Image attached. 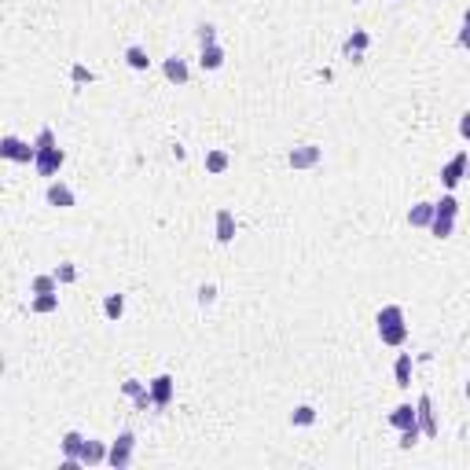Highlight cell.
Returning a JSON list of instances; mask_svg holds the SVG:
<instances>
[{
    "instance_id": "1",
    "label": "cell",
    "mask_w": 470,
    "mask_h": 470,
    "mask_svg": "<svg viewBox=\"0 0 470 470\" xmlns=\"http://www.w3.org/2000/svg\"><path fill=\"white\" fill-rule=\"evenodd\" d=\"M378 338H382V346H394L400 349L404 342H408V320H404V309L400 305H382L378 309Z\"/></svg>"
},
{
    "instance_id": "2",
    "label": "cell",
    "mask_w": 470,
    "mask_h": 470,
    "mask_svg": "<svg viewBox=\"0 0 470 470\" xmlns=\"http://www.w3.org/2000/svg\"><path fill=\"white\" fill-rule=\"evenodd\" d=\"M133 452H136V434H133V430H122V434L111 441L107 463H111L114 470H125L129 463H133Z\"/></svg>"
},
{
    "instance_id": "3",
    "label": "cell",
    "mask_w": 470,
    "mask_h": 470,
    "mask_svg": "<svg viewBox=\"0 0 470 470\" xmlns=\"http://www.w3.org/2000/svg\"><path fill=\"white\" fill-rule=\"evenodd\" d=\"M0 159H8V162H19V165H30V162H37V147H33V140L26 143V140H19V136H4L0 140Z\"/></svg>"
},
{
    "instance_id": "4",
    "label": "cell",
    "mask_w": 470,
    "mask_h": 470,
    "mask_svg": "<svg viewBox=\"0 0 470 470\" xmlns=\"http://www.w3.org/2000/svg\"><path fill=\"white\" fill-rule=\"evenodd\" d=\"M323 162V147L320 143H298V147L286 151V165L291 169H316Z\"/></svg>"
},
{
    "instance_id": "5",
    "label": "cell",
    "mask_w": 470,
    "mask_h": 470,
    "mask_svg": "<svg viewBox=\"0 0 470 470\" xmlns=\"http://www.w3.org/2000/svg\"><path fill=\"white\" fill-rule=\"evenodd\" d=\"M467 165H470V154H467V151H460L452 162L441 165V184H445L448 191H455V188L463 184V177H467Z\"/></svg>"
},
{
    "instance_id": "6",
    "label": "cell",
    "mask_w": 470,
    "mask_h": 470,
    "mask_svg": "<svg viewBox=\"0 0 470 470\" xmlns=\"http://www.w3.org/2000/svg\"><path fill=\"white\" fill-rule=\"evenodd\" d=\"M81 448H85V434L81 430H67L63 434V470L81 467Z\"/></svg>"
},
{
    "instance_id": "7",
    "label": "cell",
    "mask_w": 470,
    "mask_h": 470,
    "mask_svg": "<svg viewBox=\"0 0 470 470\" xmlns=\"http://www.w3.org/2000/svg\"><path fill=\"white\" fill-rule=\"evenodd\" d=\"M63 162H67V151H63L59 143H56V147H48V151H37L33 169H37L41 177H56L59 169H63Z\"/></svg>"
},
{
    "instance_id": "8",
    "label": "cell",
    "mask_w": 470,
    "mask_h": 470,
    "mask_svg": "<svg viewBox=\"0 0 470 470\" xmlns=\"http://www.w3.org/2000/svg\"><path fill=\"white\" fill-rule=\"evenodd\" d=\"M147 386H151L154 408H169V404H173V394H177V378L173 375H154Z\"/></svg>"
},
{
    "instance_id": "9",
    "label": "cell",
    "mask_w": 470,
    "mask_h": 470,
    "mask_svg": "<svg viewBox=\"0 0 470 470\" xmlns=\"http://www.w3.org/2000/svg\"><path fill=\"white\" fill-rule=\"evenodd\" d=\"M44 199H48V206H56V210H70V206H74V191H70V184H63V180H51L48 191H44Z\"/></svg>"
},
{
    "instance_id": "10",
    "label": "cell",
    "mask_w": 470,
    "mask_h": 470,
    "mask_svg": "<svg viewBox=\"0 0 470 470\" xmlns=\"http://www.w3.org/2000/svg\"><path fill=\"white\" fill-rule=\"evenodd\" d=\"M162 74H165V81L169 85H188V77H191V70H188V63L180 59V56H169L165 63H162Z\"/></svg>"
},
{
    "instance_id": "11",
    "label": "cell",
    "mask_w": 470,
    "mask_h": 470,
    "mask_svg": "<svg viewBox=\"0 0 470 470\" xmlns=\"http://www.w3.org/2000/svg\"><path fill=\"white\" fill-rule=\"evenodd\" d=\"M213 232H217V243H220V246H228V243L235 239V213L220 206L217 217H213Z\"/></svg>"
},
{
    "instance_id": "12",
    "label": "cell",
    "mask_w": 470,
    "mask_h": 470,
    "mask_svg": "<svg viewBox=\"0 0 470 470\" xmlns=\"http://www.w3.org/2000/svg\"><path fill=\"white\" fill-rule=\"evenodd\" d=\"M107 445L96 437H85V448H81V467H99V463H107Z\"/></svg>"
},
{
    "instance_id": "13",
    "label": "cell",
    "mask_w": 470,
    "mask_h": 470,
    "mask_svg": "<svg viewBox=\"0 0 470 470\" xmlns=\"http://www.w3.org/2000/svg\"><path fill=\"white\" fill-rule=\"evenodd\" d=\"M368 48H371V33H368V30H352L349 41L342 44V51H346V56H352V63H360V56H364Z\"/></svg>"
},
{
    "instance_id": "14",
    "label": "cell",
    "mask_w": 470,
    "mask_h": 470,
    "mask_svg": "<svg viewBox=\"0 0 470 470\" xmlns=\"http://www.w3.org/2000/svg\"><path fill=\"white\" fill-rule=\"evenodd\" d=\"M419 423V408H412V404H397L394 412H389V426L394 430H408Z\"/></svg>"
},
{
    "instance_id": "15",
    "label": "cell",
    "mask_w": 470,
    "mask_h": 470,
    "mask_svg": "<svg viewBox=\"0 0 470 470\" xmlns=\"http://www.w3.org/2000/svg\"><path fill=\"white\" fill-rule=\"evenodd\" d=\"M415 408H419V426H423V437H434V434H437V423H434V404H430V397L423 394L419 400H415Z\"/></svg>"
},
{
    "instance_id": "16",
    "label": "cell",
    "mask_w": 470,
    "mask_h": 470,
    "mask_svg": "<svg viewBox=\"0 0 470 470\" xmlns=\"http://www.w3.org/2000/svg\"><path fill=\"white\" fill-rule=\"evenodd\" d=\"M199 67L202 70H220V67H225V48H220V44H202Z\"/></svg>"
},
{
    "instance_id": "17",
    "label": "cell",
    "mask_w": 470,
    "mask_h": 470,
    "mask_svg": "<svg viewBox=\"0 0 470 470\" xmlns=\"http://www.w3.org/2000/svg\"><path fill=\"white\" fill-rule=\"evenodd\" d=\"M228 165H232V154H228V151H220V147L206 151V173H210V177L228 173Z\"/></svg>"
},
{
    "instance_id": "18",
    "label": "cell",
    "mask_w": 470,
    "mask_h": 470,
    "mask_svg": "<svg viewBox=\"0 0 470 470\" xmlns=\"http://www.w3.org/2000/svg\"><path fill=\"white\" fill-rule=\"evenodd\" d=\"M430 220H434V202H415L408 210V225L412 228H430Z\"/></svg>"
},
{
    "instance_id": "19",
    "label": "cell",
    "mask_w": 470,
    "mask_h": 470,
    "mask_svg": "<svg viewBox=\"0 0 470 470\" xmlns=\"http://www.w3.org/2000/svg\"><path fill=\"white\" fill-rule=\"evenodd\" d=\"M59 279H56V272H41V276H33L30 279V294H59Z\"/></svg>"
},
{
    "instance_id": "20",
    "label": "cell",
    "mask_w": 470,
    "mask_h": 470,
    "mask_svg": "<svg viewBox=\"0 0 470 470\" xmlns=\"http://www.w3.org/2000/svg\"><path fill=\"white\" fill-rule=\"evenodd\" d=\"M103 316H107L111 323H118L125 316V294H107L103 298Z\"/></svg>"
},
{
    "instance_id": "21",
    "label": "cell",
    "mask_w": 470,
    "mask_h": 470,
    "mask_svg": "<svg viewBox=\"0 0 470 470\" xmlns=\"http://www.w3.org/2000/svg\"><path fill=\"white\" fill-rule=\"evenodd\" d=\"M394 378H397L400 389L412 386V352H400V357H397V364H394Z\"/></svg>"
},
{
    "instance_id": "22",
    "label": "cell",
    "mask_w": 470,
    "mask_h": 470,
    "mask_svg": "<svg viewBox=\"0 0 470 470\" xmlns=\"http://www.w3.org/2000/svg\"><path fill=\"white\" fill-rule=\"evenodd\" d=\"M125 63H129V70H140V74H143V70L151 67L147 51H143L140 44H129V48H125Z\"/></svg>"
},
{
    "instance_id": "23",
    "label": "cell",
    "mask_w": 470,
    "mask_h": 470,
    "mask_svg": "<svg viewBox=\"0 0 470 470\" xmlns=\"http://www.w3.org/2000/svg\"><path fill=\"white\" fill-rule=\"evenodd\" d=\"M30 309L37 312V316H48V312H56V309H59V294H33Z\"/></svg>"
},
{
    "instance_id": "24",
    "label": "cell",
    "mask_w": 470,
    "mask_h": 470,
    "mask_svg": "<svg viewBox=\"0 0 470 470\" xmlns=\"http://www.w3.org/2000/svg\"><path fill=\"white\" fill-rule=\"evenodd\" d=\"M434 213L437 217H460V199L448 191V195H441V202H434Z\"/></svg>"
},
{
    "instance_id": "25",
    "label": "cell",
    "mask_w": 470,
    "mask_h": 470,
    "mask_svg": "<svg viewBox=\"0 0 470 470\" xmlns=\"http://www.w3.org/2000/svg\"><path fill=\"white\" fill-rule=\"evenodd\" d=\"M312 423H316V408L312 404H298L291 412V426H312Z\"/></svg>"
},
{
    "instance_id": "26",
    "label": "cell",
    "mask_w": 470,
    "mask_h": 470,
    "mask_svg": "<svg viewBox=\"0 0 470 470\" xmlns=\"http://www.w3.org/2000/svg\"><path fill=\"white\" fill-rule=\"evenodd\" d=\"M430 232H434L437 239H452V232H455V217H437V213H434V220H430Z\"/></svg>"
},
{
    "instance_id": "27",
    "label": "cell",
    "mask_w": 470,
    "mask_h": 470,
    "mask_svg": "<svg viewBox=\"0 0 470 470\" xmlns=\"http://www.w3.org/2000/svg\"><path fill=\"white\" fill-rule=\"evenodd\" d=\"M56 279H59L63 286H70V283H77V265H74V261H63V265L56 268Z\"/></svg>"
},
{
    "instance_id": "28",
    "label": "cell",
    "mask_w": 470,
    "mask_h": 470,
    "mask_svg": "<svg viewBox=\"0 0 470 470\" xmlns=\"http://www.w3.org/2000/svg\"><path fill=\"white\" fill-rule=\"evenodd\" d=\"M70 81H74V85H92V81H96V74L88 70L85 63H74V70H70Z\"/></svg>"
},
{
    "instance_id": "29",
    "label": "cell",
    "mask_w": 470,
    "mask_h": 470,
    "mask_svg": "<svg viewBox=\"0 0 470 470\" xmlns=\"http://www.w3.org/2000/svg\"><path fill=\"white\" fill-rule=\"evenodd\" d=\"M419 437H423V426L419 423L408 426V430H400V448H415V445H419Z\"/></svg>"
},
{
    "instance_id": "30",
    "label": "cell",
    "mask_w": 470,
    "mask_h": 470,
    "mask_svg": "<svg viewBox=\"0 0 470 470\" xmlns=\"http://www.w3.org/2000/svg\"><path fill=\"white\" fill-rule=\"evenodd\" d=\"M33 147H37V151H48V147H56V133H51V129L44 125L41 133L33 136Z\"/></svg>"
},
{
    "instance_id": "31",
    "label": "cell",
    "mask_w": 470,
    "mask_h": 470,
    "mask_svg": "<svg viewBox=\"0 0 470 470\" xmlns=\"http://www.w3.org/2000/svg\"><path fill=\"white\" fill-rule=\"evenodd\" d=\"M143 389H147V382H140V378H125V382H122V394H125L129 400H133V397H140Z\"/></svg>"
},
{
    "instance_id": "32",
    "label": "cell",
    "mask_w": 470,
    "mask_h": 470,
    "mask_svg": "<svg viewBox=\"0 0 470 470\" xmlns=\"http://www.w3.org/2000/svg\"><path fill=\"white\" fill-rule=\"evenodd\" d=\"M195 33H199V44H217V26L213 22H202Z\"/></svg>"
},
{
    "instance_id": "33",
    "label": "cell",
    "mask_w": 470,
    "mask_h": 470,
    "mask_svg": "<svg viewBox=\"0 0 470 470\" xmlns=\"http://www.w3.org/2000/svg\"><path fill=\"white\" fill-rule=\"evenodd\" d=\"M213 302H217V286L213 283H202L199 286V305L206 309V305H213Z\"/></svg>"
},
{
    "instance_id": "34",
    "label": "cell",
    "mask_w": 470,
    "mask_h": 470,
    "mask_svg": "<svg viewBox=\"0 0 470 470\" xmlns=\"http://www.w3.org/2000/svg\"><path fill=\"white\" fill-rule=\"evenodd\" d=\"M460 136H463V140H470V111L460 118Z\"/></svg>"
},
{
    "instance_id": "35",
    "label": "cell",
    "mask_w": 470,
    "mask_h": 470,
    "mask_svg": "<svg viewBox=\"0 0 470 470\" xmlns=\"http://www.w3.org/2000/svg\"><path fill=\"white\" fill-rule=\"evenodd\" d=\"M460 48L470 51V26H463V30H460Z\"/></svg>"
},
{
    "instance_id": "36",
    "label": "cell",
    "mask_w": 470,
    "mask_h": 470,
    "mask_svg": "<svg viewBox=\"0 0 470 470\" xmlns=\"http://www.w3.org/2000/svg\"><path fill=\"white\" fill-rule=\"evenodd\" d=\"M463 26H470V8L463 11Z\"/></svg>"
},
{
    "instance_id": "37",
    "label": "cell",
    "mask_w": 470,
    "mask_h": 470,
    "mask_svg": "<svg viewBox=\"0 0 470 470\" xmlns=\"http://www.w3.org/2000/svg\"><path fill=\"white\" fill-rule=\"evenodd\" d=\"M463 394H467V397H470V378H467V386H463Z\"/></svg>"
}]
</instances>
